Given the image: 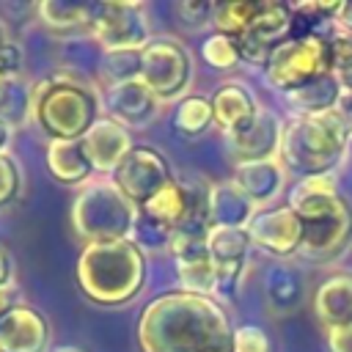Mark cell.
Here are the masks:
<instances>
[{
	"mask_svg": "<svg viewBox=\"0 0 352 352\" xmlns=\"http://www.w3.org/2000/svg\"><path fill=\"white\" fill-rule=\"evenodd\" d=\"M138 346L140 352H234V324L223 302L176 289L140 311Z\"/></svg>",
	"mask_w": 352,
	"mask_h": 352,
	"instance_id": "cell-1",
	"label": "cell"
},
{
	"mask_svg": "<svg viewBox=\"0 0 352 352\" xmlns=\"http://www.w3.org/2000/svg\"><path fill=\"white\" fill-rule=\"evenodd\" d=\"M286 206L302 220L300 258L327 264L352 248V204L330 176L297 179L286 192Z\"/></svg>",
	"mask_w": 352,
	"mask_h": 352,
	"instance_id": "cell-2",
	"label": "cell"
},
{
	"mask_svg": "<svg viewBox=\"0 0 352 352\" xmlns=\"http://www.w3.org/2000/svg\"><path fill=\"white\" fill-rule=\"evenodd\" d=\"M352 138V118L338 107L322 116L283 118L278 160L289 176L311 179L330 176L346 157Z\"/></svg>",
	"mask_w": 352,
	"mask_h": 352,
	"instance_id": "cell-3",
	"label": "cell"
},
{
	"mask_svg": "<svg viewBox=\"0 0 352 352\" xmlns=\"http://www.w3.org/2000/svg\"><path fill=\"white\" fill-rule=\"evenodd\" d=\"M74 275L80 292L94 305L121 308L138 300V294L146 289L148 261L132 239L82 245Z\"/></svg>",
	"mask_w": 352,
	"mask_h": 352,
	"instance_id": "cell-4",
	"label": "cell"
},
{
	"mask_svg": "<svg viewBox=\"0 0 352 352\" xmlns=\"http://www.w3.org/2000/svg\"><path fill=\"white\" fill-rule=\"evenodd\" d=\"M102 116V94L88 80L60 72L33 82L30 121L47 140H82Z\"/></svg>",
	"mask_w": 352,
	"mask_h": 352,
	"instance_id": "cell-5",
	"label": "cell"
},
{
	"mask_svg": "<svg viewBox=\"0 0 352 352\" xmlns=\"http://www.w3.org/2000/svg\"><path fill=\"white\" fill-rule=\"evenodd\" d=\"M138 206L113 184L110 176L91 179L77 190L72 201V228L85 245L132 239L138 223Z\"/></svg>",
	"mask_w": 352,
	"mask_h": 352,
	"instance_id": "cell-6",
	"label": "cell"
},
{
	"mask_svg": "<svg viewBox=\"0 0 352 352\" xmlns=\"http://www.w3.org/2000/svg\"><path fill=\"white\" fill-rule=\"evenodd\" d=\"M330 72V38L327 33H300L280 44L264 66L267 82L286 94L300 91L302 85L319 80Z\"/></svg>",
	"mask_w": 352,
	"mask_h": 352,
	"instance_id": "cell-7",
	"label": "cell"
},
{
	"mask_svg": "<svg viewBox=\"0 0 352 352\" xmlns=\"http://www.w3.org/2000/svg\"><path fill=\"white\" fill-rule=\"evenodd\" d=\"M192 74V55L176 36H154L140 50V80L162 104L184 99Z\"/></svg>",
	"mask_w": 352,
	"mask_h": 352,
	"instance_id": "cell-8",
	"label": "cell"
},
{
	"mask_svg": "<svg viewBox=\"0 0 352 352\" xmlns=\"http://www.w3.org/2000/svg\"><path fill=\"white\" fill-rule=\"evenodd\" d=\"M91 38L102 52H140L154 36L140 0H99L91 11Z\"/></svg>",
	"mask_w": 352,
	"mask_h": 352,
	"instance_id": "cell-9",
	"label": "cell"
},
{
	"mask_svg": "<svg viewBox=\"0 0 352 352\" xmlns=\"http://www.w3.org/2000/svg\"><path fill=\"white\" fill-rule=\"evenodd\" d=\"M113 184L140 209L146 206L165 184H170L173 168L168 157L154 146H132L129 154L121 160V165L113 170Z\"/></svg>",
	"mask_w": 352,
	"mask_h": 352,
	"instance_id": "cell-10",
	"label": "cell"
},
{
	"mask_svg": "<svg viewBox=\"0 0 352 352\" xmlns=\"http://www.w3.org/2000/svg\"><path fill=\"white\" fill-rule=\"evenodd\" d=\"M294 36V16L292 8L275 0H264L261 11L253 16V22L248 25V30L234 38L236 50H239V60L250 63V66H267V60L272 58V52L286 44Z\"/></svg>",
	"mask_w": 352,
	"mask_h": 352,
	"instance_id": "cell-11",
	"label": "cell"
},
{
	"mask_svg": "<svg viewBox=\"0 0 352 352\" xmlns=\"http://www.w3.org/2000/svg\"><path fill=\"white\" fill-rule=\"evenodd\" d=\"M250 245L261 253L275 256L278 261H289L300 256L302 248V220L292 206H270L258 209L256 217L248 226Z\"/></svg>",
	"mask_w": 352,
	"mask_h": 352,
	"instance_id": "cell-12",
	"label": "cell"
},
{
	"mask_svg": "<svg viewBox=\"0 0 352 352\" xmlns=\"http://www.w3.org/2000/svg\"><path fill=\"white\" fill-rule=\"evenodd\" d=\"M102 107L104 116H110L113 121H118L121 126L132 129H146L160 118L162 102L143 85V80H129V82H118L104 88L102 94Z\"/></svg>",
	"mask_w": 352,
	"mask_h": 352,
	"instance_id": "cell-13",
	"label": "cell"
},
{
	"mask_svg": "<svg viewBox=\"0 0 352 352\" xmlns=\"http://www.w3.org/2000/svg\"><path fill=\"white\" fill-rule=\"evenodd\" d=\"M50 344H52V324L38 308L28 302H14L11 311L0 319L3 352H50Z\"/></svg>",
	"mask_w": 352,
	"mask_h": 352,
	"instance_id": "cell-14",
	"label": "cell"
},
{
	"mask_svg": "<svg viewBox=\"0 0 352 352\" xmlns=\"http://www.w3.org/2000/svg\"><path fill=\"white\" fill-rule=\"evenodd\" d=\"M280 132H283V118L270 107H258V113L253 116V121L245 129L226 138V146L234 157V165L278 157Z\"/></svg>",
	"mask_w": 352,
	"mask_h": 352,
	"instance_id": "cell-15",
	"label": "cell"
},
{
	"mask_svg": "<svg viewBox=\"0 0 352 352\" xmlns=\"http://www.w3.org/2000/svg\"><path fill=\"white\" fill-rule=\"evenodd\" d=\"M132 132L113 121L110 116H102L82 138V148L94 165L96 176H113V170L121 165V160L132 148Z\"/></svg>",
	"mask_w": 352,
	"mask_h": 352,
	"instance_id": "cell-16",
	"label": "cell"
},
{
	"mask_svg": "<svg viewBox=\"0 0 352 352\" xmlns=\"http://www.w3.org/2000/svg\"><path fill=\"white\" fill-rule=\"evenodd\" d=\"M286 170L278 157L272 160H256V162H239L234 165L231 182L248 195V201L256 209H270L286 190Z\"/></svg>",
	"mask_w": 352,
	"mask_h": 352,
	"instance_id": "cell-17",
	"label": "cell"
},
{
	"mask_svg": "<svg viewBox=\"0 0 352 352\" xmlns=\"http://www.w3.org/2000/svg\"><path fill=\"white\" fill-rule=\"evenodd\" d=\"M209 104H212V116H214V126L228 138L239 129H245L253 116L258 113V102L253 96V91L239 82V80H228V82H220L214 88V94L209 96Z\"/></svg>",
	"mask_w": 352,
	"mask_h": 352,
	"instance_id": "cell-18",
	"label": "cell"
},
{
	"mask_svg": "<svg viewBox=\"0 0 352 352\" xmlns=\"http://www.w3.org/2000/svg\"><path fill=\"white\" fill-rule=\"evenodd\" d=\"M308 297L305 275L292 261H272L264 272V302L275 316H286L302 308Z\"/></svg>",
	"mask_w": 352,
	"mask_h": 352,
	"instance_id": "cell-19",
	"label": "cell"
},
{
	"mask_svg": "<svg viewBox=\"0 0 352 352\" xmlns=\"http://www.w3.org/2000/svg\"><path fill=\"white\" fill-rule=\"evenodd\" d=\"M314 314L324 330L352 324V270H336L314 292Z\"/></svg>",
	"mask_w": 352,
	"mask_h": 352,
	"instance_id": "cell-20",
	"label": "cell"
},
{
	"mask_svg": "<svg viewBox=\"0 0 352 352\" xmlns=\"http://www.w3.org/2000/svg\"><path fill=\"white\" fill-rule=\"evenodd\" d=\"M44 162L50 176L63 187H85L91 179H96L82 140H50Z\"/></svg>",
	"mask_w": 352,
	"mask_h": 352,
	"instance_id": "cell-21",
	"label": "cell"
},
{
	"mask_svg": "<svg viewBox=\"0 0 352 352\" xmlns=\"http://www.w3.org/2000/svg\"><path fill=\"white\" fill-rule=\"evenodd\" d=\"M256 212L258 209L231 179L209 184V223L214 228H248Z\"/></svg>",
	"mask_w": 352,
	"mask_h": 352,
	"instance_id": "cell-22",
	"label": "cell"
},
{
	"mask_svg": "<svg viewBox=\"0 0 352 352\" xmlns=\"http://www.w3.org/2000/svg\"><path fill=\"white\" fill-rule=\"evenodd\" d=\"M250 236L248 228H209L206 250L217 270H245L250 256Z\"/></svg>",
	"mask_w": 352,
	"mask_h": 352,
	"instance_id": "cell-23",
	"label": "cell"
},
{
	"mask_svg": "<svg viewBox=\"0 0 352 352\" xmlns=\"http://www.w3.org/2000/svg\"><path fill=\"white\" fill-rule=\"evenodd\" d=\"M341 85L333 80V74H322L319 80L302 85L294 94H286V104L292 107V116H322L338 107L341 102Z\"/></svg>",
	"mask_w": 352,
	"mask_h": 352,
	"instance_id": "cell-24",
	"label": "cell"
},
{
	"mask_svg": "<svg viewBox=\"0 0 352 352\" xmlns=\"http://www.w3.org/2000/svg\"><path fill=\"white\" fill-rule=\"evenodd\" d=\"M187 209H190V182H179V179L165 184L146 206H140L146 217L157 220L168 231L182 226V220L187 217Z\"/></svg>",
	"mask_w": 352,
	"mask_h": 352,
	"instance_id": "cell-25",
	"label": "cell"
},
{
	"mask_svg": "<svg viewBox=\"0 0 352 352\" xmlns=\"http://www.w3.org/2000/svg\"><path fill=\"white\" fill-rule=\"evenodd\" d=\"M33 82L25 77H0V121L14 132L30 124Z\"/></svg>",
	"mask_w": 352,
	"mask_h": 352,
	"instance_id": "cell-26",
	"label": "cell"
},
{
	"mask_svg": "<svg viewBox=\"0 0 352 352\" xmlns=\"http://www.w3.org/2000/svg\"><path fill=\"white\" fill-rule=\"evenodd\" d=\"M94 3H74V0H44L36 6V14L44 28L55 33H74L91 28Z\"/></svg>",
	"mask_w": 352,
	"mask_h": 352,
	"instance_id": "cell-27",
	"label": "cell"
},
{
	"mask_svg": "<svg viewBox=\"0 0 352 352\" xmlns=\"http://www.w3.org/2000/svg\"><path fill=\"white\" fill-rule=\"evenodd\" d=\"M176 280H179V292L217 300V267L209 258V250L198 256L176 258Z\"/></svg>",
	"mask_w": 352,
	"mask_h": 352,
	"instance_id": "cell-28",
	"label": "cell"
},
{
	"mask_svg": "<svg viewBox=\"0 0 352 352\" xmlns=\"http://www.w3.org/2000/svg\"><path fill=\"white\" fill-rule=\"evenodd\" d=\"M212 124H214V116H212V104H209L206 96L187 94L184 99L176 102L173 129L179 135H184V138H201Z\"/></svg>",
	"mask_w": 352,
	"mask_h": 352,
	"instance_id": "cell-29",
	"label": "cell"
},
{
	"mask_svg": "<svg viewBox=\"0 0 352 352\" xmlns=\"http://www.w3.org/2000/svg\"><path fill=\"white\" fill-rule=\"evenodd\" d=\"M261 6H264V0H228V3H217L214 6V16H212V25L217 28L214 33L239 38L248 30V25L253 22V16L261 11Z\"/></svg>",
	"mask_w": 352,
	"mask_h": 352,
	"instance_id": "cell-30",
	"label": "cell"
},
{
	"mask_svg": "<svg viewBox=\"0 0 352 352\" xmlns=\"http://www.w3.org/2000/svg\"><path fill=\"white\" fill-rule=\"evenodd\" d=\"M330 38V74L344 94H352V33L333 25Z\"/></svg>",
	"mask_w": 352,
	"mask_h": 352,
	"instance_id": "cell-31",
	"label": "cell"
},
{
	"mask_svg": "<svg viewBox=\"0 0 352 352\" xmlns=\"http://www.w3.org/2000/svg\"><path fill=\"white\" fill-rule=\"evenodd\" d=\"M99 77L104 88L140 77V52H102Z\"/></svg>",
	"mask_w": 352,
	"mask_h": 352,
	"instance_id": "cell-32",
	"label": "cell"
},
{
	"mask_svg": "<svg viewBox=\"0 0 352 352\" xmlns=\"http://www.w3.org/2000/svg\"><path fill=\"white\" fill-rule=\"evenodd\" d=\"M25 192V170L22 162L11 151H0V212L16 204Z\"/></svg>",
	"mask_w": 352,
	"mask_h": 352,
	"instance_id": "cell-33",
	"label": "cell"
},
{
	"mask_svg": "<svg viewBox=\"0 0 352 352\" xmlns=\"http://www.w3.org/2000/svg\"><path fill=\"white\" fill-rule=\"evenodd\" d=\"M201 58L214 69V72H231L236 69L242 60H239V50H236V41L231 36H223V33H212L204 44H201Z\"/></svg>",
	"mask_w": 352,
	"mask_h": 352,
	"instance_id": "cell-34",
	"label": "cell"
},
{
	"mask_svg": "<svg viewBox=\"0 0 352 352\" xmlns=\"http://www.w3.org/2000/svg\"><path fill=\"white\" fill-rule=\"evenodd\" d=\"M214 6L217 3H209V0H182L176 3V16L190 28H204L212 22Z\"/></svg>",
	"mask_w": 352,
	"mask_h": 352,
	"instance_id": "cell-35",
	"label": "cell"
},
{
	"mask_svg": "<svg viewBox=\"0 0 352 352\" xmlns=\"http://www.w3.org/2000/svg\"><path fill=\"white\" fill-rule=\"evenodd\" d=\"M234 352H270V338L258 324L234 327Z\"/></svg>",
	"mask_w": 352,
	"mask_h": 352,
	"instance_id": "cell-36",
	"label": "cell"
},
{
	"mask_svg": "<svg viewBox=\"0 0 352 352\" xmlns=\"http://www.w3.org/2000/svg\"><path fill=\"white\" fill-rule=\"evenodd\" d=\"M324 341H327L330 352H352V324L324 330Z\"/></svg>",
	"mask_w": 352,
	"mask_h": 352,
	"instance_id": "cell-37",
	"label": "cell"
},
{
	"mask_svg": "<svg viewBox=\"0 0 352 352\" xmlns=\"http://www.w3.org/2000/svg\"><path fill=\"white\" fill-rule=\"evenodd\" d=\"M14 286V256L0 245V289Z\"/></svg>",
	"mask_w": 352,
	"mask_h": 352,
	"instance_id": "cell-38",
	"label": "cell"
},
{
	"mask_svg": "<svg viewBox=\"0 0 352 352\" xmlns=\"http://www.w3.org/2000/svg\"><path fill=\"white\" fill-rule=\"evenodd\" d=\"M14 302H19V300H14V286H8V289H0V319L11 311V305Z\"/></svg>",
	"mask_w": 352,
	"mask_h": 352,
	"instance_id": "cell-39",
	"label": "cell"
},
{
	"mask_svg": "<svg viewBox=\"0 0 352 352\" xmlns=\"http://www.w3.org/2000/svg\"><path fill=\"white\" fill-rule=\"evenodd\" d=\"M11 143H14V129L0 121V151H11Z\"/></svg>",
	"mask_w": 352,
	"mask_h": 352,
	"instance_id": "cell-40",
	"label": "cell"
},
{
	"mask_svg": "<svg viewBox=\"0 0 352 352\" xmlns=\"http://www.w3.org/2000/svg\"><path fill=\"white\" fill-rule=\"evenodd\" d=\"M11 38H14V36H11V28H8V22L0 16V50H3V47H6Z\"/></svg>",
	"mask_w": 352,
	"mask_h": 352,
	"instance_id": "cell-41",
	"label": "cell"
},
{
	"mask_svg": "<svg viewBox=\"0 0 352 352\" xmlns=\"http://www.w3.org/2000/svg\"><path fill=\"white\" fill-rule=\"evenodd\" d=\"M50 352H85V349L72 346V344H63V346H55V349H50Z\"/></svg>",
	"mask_w": 352,
	"mask_h": 352,
	"instance_id": "cell-42",
	"label": "cell"
},
{
	"mask_svg": "<svg viewBox=\"0 0 352 352\" xmlns=\"http://www.w3.org/2000/svg\"><path fill=\"white\" fill-rule=\"evenodd\" d=\"M346 154H349V157H352V138H349V148H346Z\"/></svg>",
	"mask_w": 352,
	"mask_h": 352,
	"instance_id": "cell-43",
	"label": "cell"
},
{
	"mask_svg": "<svg viewBox=\"0 0 352 352\" xmlns=\"http://www.w3.org/2000/svg\"><path fill=\"white\" fill-rule=\"evenodd\" d=\"M349 102H352V94H349Z\"/></svg>",
	"mask_w": 352,
	"mask_h": 352,
	"instance_id": "cell-44",
	"label": "cell"
},
{
	"mask_svg": "<svg viewBox=\"0 0 352 352\" xmlns=\"http://www.w3.org/2000/svg\"><path fill=\"white\" fill-rule=\"evenodd\" d=\"M0 352H3V349H0Z\"/></svg>",
	"mask_w": 352,
	"mask_h": 352,
	"instance_id": "cell-45",
	"label": "cell"
}]
</instances>
